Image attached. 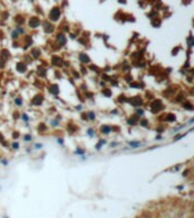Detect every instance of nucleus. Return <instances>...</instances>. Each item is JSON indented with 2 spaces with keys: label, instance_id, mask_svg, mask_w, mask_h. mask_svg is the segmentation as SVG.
Listing matches in <instances>:
<instances>
[{
  "label": "nucleus",
  "instance_id": "6",
  "mask_svg": "<svg viewBox=\"0 0 194 218\" xmlns=\"http://www.w3.org/2000/svg\"><path fill=\"white\" fill-rule=\"evenodd\" d=\"M37 25H39V19L35 18V17H33V18L30 21V26L32 27H36Z\"/></svg>",
  "mask_w": 194,
  "mask_h": 218
},
{
  "label": "nucleus",
  "instance_id": "12",
  "mask_svg": "<svg viewBox=\"0 0 194 218\" xmlns=\"http://www.w3.org/2000/svg\"><path fill=\"white\" fill-rule=\"evenodd\" d=\"M87 118L91 120H94L95 119V115H94V113H92V111H90L89 114H87Z\"/></svg>",
  "mask_w": 194,
  "mask_h": 218
},
{
  "label": "nucleus",
  "instance_id": "19",
  "mask_svg": "<svg viewBox=\"0 0 194 218\" xmlns=\"http://www.w3.org/2000/svg\"><path fill=\"white\" fill-rule=\"evenodd\" d=\"M37 51H39V50H34V51H33V53H34L33 56L35 57V58H36V57H39V55H37V53H40V52H37Z\"/></svg>",
  "mask_w": 194,
  "mask_h": 218
},
{
  "label": "nucleus",
  "instance_id": "10",
  "mask_svg": "<svg viewBox=\"0 0 194 218\" xmlns=\"http://www.w3.org/2000/svg\"><path fill=\"white\" fill-rule=\"evenodd\" d=\"M128 144H129L132 148H137L141 145V143L138 142V141H131V142H128Z\"/></svg>",
  "mask_w": 194,
  "mask_h": 218
},
{
  "label": "nucleus",
  "instance_id": "2",
  "mask_svg": "<svg viewBox=\"0 0 194 218\" xmlns=\"http://www.w3.org/2000/svg\"><path fill=\"white\" fill-rule=\"evenodd\" d=\"M42 100H43V97H42V95H36V97L32 100V103L35 106H39L42 103Z\"/></svg>",
  "mask_w": 194,
  "mask_h": 218
},
{
  "label": "nucleus",
  "instance_id": "18",
  "mask_svg": "<svg viewBox=\"0 0 194 218\" xmlns=\"http://www.w3.org/2000/svg\"><path fill=\"white\" fill-rule=\"evenodd\" d=\"M24 140H25V141H31V140H32V136H31V135H25V136H24Z\"/></svg>",
  "mask_w": 194,
  "mask_h": 218
},
{
  "label": "nucleus",
  "instance_id": "5",
  "mask_svg": "<svg viewBox=\"0 0 194 218\" xmlns=\"http://www.w3.org/2000/svg\"><path fill=\"white\" fill-rule=\"evenodd\" d=\"M79 59H81L82 63H89L90 61V58L87 57V55H85V53H81V55H79Z\"/></svg>",
  "mask_w": 194,
  "mask_h": 218
},
{
  "label": "nucleus",
  "instance_id": "4",
  "mask_svg": "<svg viewBox=\"0 0 194 218\" xmlns=\"http://www.w3.org/2000/svg\"><path fill=\"white\" fill-rule=\"evenodd\" d=\"M17 71L18 72H25L26 71V65L24 63H18L17 64Z\"/></svg>",
  "mask_w": 194,
  "mask_h": 218
},
{
  "label": "nucleus",
  "instance_id": "21",
  "mask_svg": "<svg viewBox=\"0 0 194 218\" xmlns=\"http://www.w3.org/2000/svg\"><path fill=\"white\" fill-rule=\"evenodd\" d=\"M13 148H14V149H18V143H14V144H13Z\"/></svg>",
  "mask_w": 194,
  "mask_h": 218
},
{
  "label": "nucleus",
  "instance_id": "16",
  "mask_svg": "<svg viewBox=\"0 0 194 218\" xmlns=\"http://www.w3.org/2000/svg\"><path fill=\"white\" fill-rule=\"evenodd\" d=\"M87 134H89L90 136H94V131L92 128H90V130H87Z\"/></svg>",
  "mask_w": 194,
  "mask_h": 218
},
{
  "label": "nucleus",
  "instance_id": "11",
  "mask_svg": "<svg viewBox=\"0 0 194 218\" xmlns=\"http://www.w3.org/2000/svg\"><path fill=\"white\" fill-rule=\"evenodd\" d=\"M53 65H60V63H61V59L60 58H58V57H55L53 58Z\"/></svg>",
  "mask_w": 194,
  "mask_h": 218
},
{
  "label": "nucleus",
  "instance_id": "15",
  "mask_svg": "<svg viewBox=\"0 0 194 218\" xmlns=\"http://www.w3.org/2000/svg\"><path fill=\"white\" fill-rule=\"evenodd\" d=\"M103 143H105V140H101L100 142L98 143V144H97V149H98V150H99V149L102 147V144H103Z\"/></svg>",
  "mask_w": 194,
  "mask_h": 218
},
{
  "label": "nucleus",
  "instance_id": "13",
  "mask_svg": "<svg viewBox=\"0 0 194 218\" xmlns=\"http://www.w3.org/2000/svg\"><path fill=\"white\" fill-rule=\"evenodd\" d=\"M14 102H15L17 106H22L23 105V101H22V99H21V98H16L15 100H14Z\"/></svg>",
  "mask_w": 194,
  "mask_h": 218
},
{
  "label": "nucleus",
  "instance_id": "17",
  "mask_svg": "<svg viewBox=\"0 0 194 218\" xmlns=\"http://www.w3.org/2000/svg\"><path fill=\"white\" fill-rule=\"evenodd\" d=\"M22 119L24 120V122H27V120H29V117H27L26 114H23L22 115Z\"/></svg>",
  "mask_w": 194,
  "mask_h": 218
},
{
  "label": "nucleus",
  "instance_id": "9",
  "mask_svg": "<svg viewBox=\"0 0 194 218\" xmlns=\"http://www.w3.org/2000/svg\"><path fill=\"white\" fill-rule=\"evenodd\" d=\"M50 92H51V93H53V94H57L58 93V92H59V87H57V85H51V87H50Z\"/></svg>",
  "mask_w": 194,
  "mask_h": 218
},
{
  "label": "nucleus",
  "instance_id": "14",
  "mask_svg": "<svg viewBox=\"0 0 194 218\" xmlns=\"http://www.w3.org/2000/svg\"><path fill=\"white\" fill-rule=\"evenodd\" d=\"M103 94H105L106 97H110V95H111V92H110V90H108V89H107V90L103 91Z\"/></svg>",
  "mask_w": 194,
  "mask_h": 218
},
{
  "label": "nucleus",
  "instance_id": "8",
  "mask_svg": "<svg viewBox=\"0 0 194 218\" xmlns=\"http://www.w3.org/2000/svg\"><path fill=\"white\" fill-rule=\"evenodd\" d=\"M110 131H111V127H109V126H101V132L102 133H105V134H108V133H110Z\"/></svg>",
  "mask_w": 194,
  "mask_h": 218
},
{
  "label": "nucleus",
  "instance_id": "3",
  "mask_svg": "<svg viewBox=\"0 0 194 218\" xmlns=\"http://www.w3.org/2000/svg\"><path fill=\"white\" fill-rule=\"evenodd\" d=\"M160 108H161V102L159 101V100H156L152 105V111L156 113L157 110H160Z\"/></svg>",
  "mask_w": 194,
  "mask_h": 218
},
{
  "label": "nucleus",
  "instance_id": "7",
  "mask_svg": "<svg viewBox=\"0 0 194 218\" xmlns=\"http://www.w3.org/2000/svg\"><path fill=\"white\" fill-rule=\"evenodd\" d=\"M57 40L60 42V44H61V45H64V44H65V42H66V38L64 36L63 34H59V35L57 36Z\"/></svg>",
  "mask_w": 194,
  "mask_h": 218
},
{
  "label": "nucleus",
  "instance_id": "20",
  "mask_svg": "<svg viewBox=\"0 0 194 218\" xmlns=\"http://www.w3.org/2000/svg\"><path fill=\"white\" fill-rule=\"evenodd\" d=\"M136 113H137L138 115H143V110H142V109H137V110H136Z\"/></svg>",
  "mask_w": 194,
  "mask_h": 218
},
{
  "label": "nucleus",
  "instance_id": "1",
  "mask_svg": "<svg viewBox=\"0 0 194 218\" xmlns=\"http://www.w3.org/2000/svg\"><path fill=\"white\" fill-rule=\"evenodd\" d=\"M59 17V9L58 8H53V10L50 13V18L52 21H57Z\"/></svg>",
  "mask_w": 194,
  "mask_h": 218
},
{
  "label": "nucleus",
  "instance_id": "22",
  "mask_svg": "<svg viewBox=\"0 0 194 218\" xmlns=\"http://www.w3.org/2000/svg\"><path fill=\"white\" fill-rule=\"evenodd\" d=\"M35 148H36V149H39V148H42V144H39V143H37V144H35Z\"/></svg>",
  "mask_w": 194,
  "mask_h": 218
}]
</instances>
